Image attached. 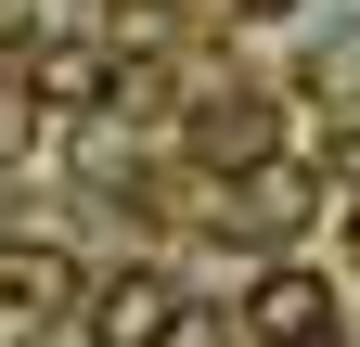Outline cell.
<instances>
[{
    "instance_id": "cell-5",
    "label": "cell",
    "mask_w": 360,
    "mask_h": 347,
    "mask_svg": "<svg viewBox=\"0 0 360 347\" xmlns=\"http://www.w3.org/2000/svg\"><path fill=\"white\" fill-rule=\"evenodd\" d=\"M103 91H116V52H103V39H52V52L26 65V103H65L77 116V103H103Z\"/></svg>"
},
{
    "instance_id": "cell-4",
    "label": "cell",
    "mask_w": 360,
    "mask_h": 347,
    "mask_svg": "<svg viewBox=\"0 0 360 347\" xmlns=\"http://www.w3.org/2000/svg\"><path fill=\"white\" fill-rule=\"evenodd\" d=\"M309 206H322V167H283V155H270V167H245V181H232V206H219V219H232L245 244H283Z\"/></svg>"
},
{
    "instance_id": "cell-6",
    "label": "cell",
    "mask_w": 360,
    "mask_h": 347,
    "mask_svg": "<svg viewBox=\"0 0 360 347\" xmlns=\"http://www.w3.org/2000/svg\"><path fill=\"white\" fill-rule=\"evenodd\" d=\"M193 155L245 181V167H270V116H257V103H206V116H193Z\"/></svg>"
},
{
    "instance_id": "cell-1",
    "label": "cell",
    "mask_w": 360,
    "mask_h": 347,
    "mask_svg": "<svg viewBox=\"0 0 360 347\" xmlns=\"http://www.w3.org/2000/svg\"><path fill=\"white\" fill-rule=\"evenodd\" d=\"M245 334L257 347H335V283L309 270V257H270L257 296H245Z\"/></svg>"
},
{
    "instance_id": "cell-8",
    "label": "cell",
    "mask_w": 360,
    "mask_h": 347,
    "mask_svg": "<svg viewBox=\"0 0 360 347\" xmlns=\"http://www.w3.org/2000/svg\"><path fill=\"white\" fill-rule=\"evenodd\" d=\"M155 347H245V322H219V309H206V296H180V322H167Z\"/></svg>"
},
{
    "instance_id": "cell-10",
    "label": "cell",
    "mask_w": 360,
    "mask_h": 347,
    "mask_svg": "<svg viewBox=\"0 0 360 347\" xmlns=\"http://www.w3.org/2000/svg\"><path fill=\"white\" fill-rule=\"evenodd\" d=\"M232 13H257V26H270V13H296V0H232Z\"/></svg>"
},
{
    "instance_id": "cell-3",
    "label": "cell",
    "mask_w": 360,
    "mask_h": 347,
    "mask_svg": "<svg viewBox=\"0 0 360 347\" xmlns=\"http://www.w3.org/2000/svg\"><path fill=\"white\" fill-rule=\"evenodd\" d=\"M167 322H180V283L155 270V257H129V270L90 283V334H103V347H155Z\"/></svg>"
},
{
    "instance_id": "cell-7",
    "label": "cell",
    "mask_w": 360,
    "mask_h": 347,
    "mask_svg": "<svg viewBox=\"0 0 360 347\" xmlns=\"http://www.w3.org/2000/svg\"><path fill=\"white\" fill-rule=\"evenodd\" d=\"M309 91H322V103H360V26H322V39H309Z\"/></svg>"
},
{
    "instance_id": "cell-2",
    "label": "cell",
    "mask_w": 360,
    "mask_h": 347,
    "mask_svg": "<svg viewBox=\"0 0 360 347\" xmlns=\"http://www.w3.org/2000/svg\"><path fill=\"white\" fill-rule=\"evenodd\" d=\"M77 296H90V270L52 232H0V322H65Z\"/></svg>"
},
{
    "instance_id": "cell-9",
    "label": "cell",
    "mask_w": 360,
    "mask_h": 347,
    "mask_svg": "<svg viewBox=\"0 0 360 347\" xmlns=\"http://www.w3.org/2000/svg\"><path fill=\"white\" fill-rule=\"evenodd\" d=\"M322 181H335V193L360 206V129H335V142H322Z\"/></svg>"
}]
</instances>
